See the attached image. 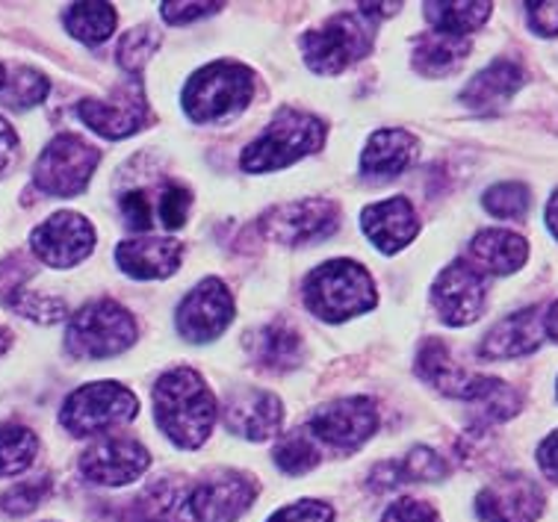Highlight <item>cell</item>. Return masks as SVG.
<instances>
[{"label":"cell","instance_id":"obj_5","mask_svg":"<svg viewBox=\"0 0 558 522\" xmlns=\"http://www.w3.org/2000/svg\"><path fill=\"white\" fill-rule=\"evenodd\" d=\"M136 342V321L122 304L101 299L74 313L65 331V345L74 357L101 361L122 354Z\"/></svg>","mask_w":558,"mask_h":522},{"label":"cell","instance_id":"obj_31","mask_svg":"<svg viewBox=\"0 0 558 522\" xmlns=\"http://www.w3.org/2000/svg\"><path fill=\"white\" fill-rule=\"evenodd\" d=\"M39 452V440L24 425H0V478L31 470Z\"/></svg>","mask_w":558,"mask_h":522},{"label":"cell","instance_id":"obj_12","mask_svg":"<svg viewBox=\"0 0 558 522\" xmlns=\"http://www.w3.org/2000/svg\"><path fill=\"white\" fill-rule=\"evenodd\" d=\"M31 248L51 269H72L95 248V228L81 213H57L31 233Z\"/></svg>","mask_w":558,"mask_h":522},{"label":"cell","instance_id":"obj_18","mask_svg":"<svg viewBox=\"0 0 558 522\" xmlns=\"http://www.w3.org/2000/svg\"><path fill=\"white\" fill-rule=\"evenodd\" d=\"M284 422V404L278 396L266 390H236L225 404V425L228 432L245 440L264 442L278 434Z\"/></svg>","mask_w":558,"mask_h":522},{"label":"cell","instance_id":"obj_38","mask_svg":"<svg viewBox=\"0 0 558 522\" xmlns=\"http://www.w3.org/2000/svg\"><path fill=\"white\" fill-rule=\"evenodd\" d=\"M190 190H183L181 183H172V186H166V192L160 195V204H157V213H160L162 228H181L183 221H186V213H190Z\"/></svg>","mask_w":558,"mask_h":522},{"label":"cell","instance_id":"obj_16","mask_svg":"<svg viewBox=\"0 0 558 522\" xmlns=\"http://www.w3.org/2000/svg\"><path fill=\"white\" fill-rule=\"evenodd\" d=\"M482 522H535L544 513V490L523 472H508L476 496Z\"/></svg>","mask_w":558,"mask_h":522},{"label":"cell","instance_id":"obj_14","mask_svg":"<svg viewBox=\"0 0 558 522\" xmlns=\"http://www.w3.org/2000/svg\"><path fill=\"white\" fill-rule=\"evenodd\" d=\"M257 496L252 475L234 470L214 472L190 490V511L195 522H236Z\"/></svg>","mask_w":558,"mask_h":522},{"label":"cell","instance_id":"obj_40","mask_svg":"<svg viewBox=\"0 0 558 522\" xmlns=\"http://www.w3.org/2000/svg\"><path fill=\"white\" fill-rule=\"evenodd\" d=\"M381 522H440V513L428 502L420 499H399L397 505H390Z\"/></svg>","mask_w":558,"mask_h":522},{"label":"cell","instance_id":"obj_27","mask_svg":"<svg viewBox=\"0 0 558 522\" xmlns=\"http://www.w3.org/2000/svg\"><path fill=\"white\" fill-rule=\"evenodd\" d=\"M133 505L143 522H195L190 511V490L174 482L157 478Z\"/></svg>","mask_w":558,"mask_h":522},{"label":"cell","instance_id":"obj_9","mask_svg":"<svg viewBox=\"0 0 558 522\" xmlns=\"http://www.w3.org/2000/svg\"><path fill=\"white\" fill-rule=\"evenodd\" d=\"M337 213L335 202L325 198H307V202H290L281 207H272L260 219V231L266 240L278 245H311L337 231Z\"/></svg>","mask_w":558,"mask_h":522},{"label":"cell","instance_id":"obj_41","mask_svg":"<svg viewBox=\"0 0 558 522\" xmlns=\"http://www.w3.org/2000/svg\"><path fill=\"white\" fill-rule=\"evenodd\" d=\"M526 19L532 33L538 36H558V0H544V3H526Z\"/></svg>","mask_w":558,"mask_h":522},{"label":"cell","instance_id":"obj_47","mask_svg":"<svg viewBox=\"0 0 558 522\" xmlns=\"http://www.w3.org/2000/svg\"><path fill=\"white\" fill-rule=\"evenodd\" d=\"M544 331H547L549 340L558 342V302L553 304L547 311V316H544Z\"/></svg>","mask_w":558,"mask_h":522},{"label":"cell","instance_id":"obj_3","mask_svg":"<svg viewBox=\"0 0 558 522\" xmlns=\"http://www.w3.org/2000/svg\"><path fill=\"white\" fill-rule=\"evenodd\" d=\"M254 98V74L240 62H214L183 86V110L198 124H219L240 116Z\"/></svg>","mask_w":558,"mask_h":522},{"label":"cell","instance_id":"obj_19","mask_svg":"<svg viewBox=\"0 0 558 522\" xmlns=\"http://www.w3.org/2000/svg\"><path fill=\"white\" fill-rule=\"evenodd\" d=\"M547 331H544V307H526L506 316L497 321L485 340L478 345V354L485 361H511V357H523V354L538 352Z\"/></svg>","mask_w":558,"mask_h":522},{"label":"cell","instance_id":"obj_2","mask_svg":"<svg viewBox=\"0 0 558 522\" xmlns=\"http://www.w3.org/2000/svg\"><path fill=\"white\" fill-rule=\"evenodd\" d=\"M378 302L373 275L352 260L323 263L307 275L305 304L307 311L325 321H345L352 316L373 311Z\"/></svg>","mask_w":558,"mask_h":522},{"label":"cell","instance_id":"obj_46","mask_svg":"<svg viewBox=\"0 0 558 522\" xmlns=\"http://www.w3.org/2000/svg\"><path fill=\"white\" fill-rule=\"evenodd\" d=\"M547 228L549 233L558 240V190L553 192V198H549L547 204Z\"/></svg>","mask_w":558,"mask_h":522},{"label":"cell","instance_id":"obj_48","mask_svg":"<svg viewBox=\"0 0 558 522\" xmlns=\"http://www.w3.org/2000/svg\"><path fill=\"white\" fill-rule=\"evenodd\" d=\"M7 349H10V331H7V328L0 325V354L7 352Z\"/></svg>","mask_w":558,"mask_h":522},{"label":"cell","instance_id":"obj_42","mask_svg":"<svg viewBox=\"0 0 558 522\" xmlns=\"http://www.w3.org/2000/svg\"><path fill=\"white\" fill-rule=\"evenodd\" d=\"M122 213L133 231H148L151 228V204H148L145 192H128L122 198Z\"/></svg>","mask_w":558,"mask_h":522},{"label":"cell","instance_id":"obj_13","mask_svg":"<svg viewBox=\"0 0 558 522\" xmlns=\"http://www.w3.org/2000/svg\"><path fill=\"white\" fill-rule=\"evenodd\" d=\"M234 319V299L219 278H204L178 307V331L190 342H210L228 331Z\"/></svg>","mask_w":558,"mask_h":522},{"label":"cell","instance_id":"obj_15","mask_svg":"<svg viewBox=\"0 0 558 522\" xmlns=\"http://www.w3.org/2000/svg\"><path fill=\"white\" fill-rule=\"evenodd\" d=\"M151 466V454L133 437H101L83 452L81 472L92 484L124 487Z\"/></svg>","mask_w":558,"mask_h":522},{"label":"cell","instance_id":"obj_32","mask_svg":"<svg viewBox=\"0 0 558 522\" xmlns=\"http://www.w3.org/2000/svg\"><path fill=\"white\" fill-rule=\"evenodd\" d=\"M275 463L287 472V475H302V472L314 470L319 463V449H316L314 437L307 428L284 434L278 446H275Z\"/></svg>","mask_w":558,"mask_h":522},{"label":"cell","instance_id":"obj_44","mask_svg":"<svg viewBox=\"0 0 558 522\" xmlns=\"http://www.w3.org/2000/svg\"><path fill=\"white\" fill-rule=\"evenodd\" d=\"M15 160H19V136L10 121L0 119V174H7Z\"/></svg>","mask_w":558,"mask_h":522},{"label":"cell","instance_id":"obj_26","mask_svg":"<svg viewBox=\"0 0 558 522\" xmlns=\"http://www.w3.org/2000/svg\"><path fill=\"white\" fill-rule=\"evenodd\" d=\"M245 345L260 369L290 372L302 363V333L284 319L264 325L245 340Z\"/></svg>","mask_w":558,"mask_h":522},{"label":"cell","instance_id":"obj_29","mask_svg":"<svg viewBox=\"0 0 558 522\" xmlns=\"http://www.w3.org/2000/svg\"><path fill=\"white\" fill-rule=\"evenodd\" d=\"M490 3H426V19L440 36L452 39H468L470 33H476L487 19H490Z\"/></svg>","mask_w":558,"mask_h":522},{"label":"cell","instance_id":"obj_4","mask_svg":"<svg viewBox=\"0 0 558 522\" xmlns=\"http://www.w3.org/2000/svg\"><path fill=\"white\" fill-rule=\"evenodd\" d=\"M325 124L314 116L299 110H281L264 131L260 139H254L243 151V169L252 174L284 169L293 166L307 154L323 148Z\"/></svg>","mask_w":558,"mask_h":522},{"label":"cell","instance_id":"obj_43","mask_svg":"<svg viewBox=\"0 0 558 522\" xmlns=\"http://www.w3.org/2000/svg\"><path fill=\"white\" fill-rule=\"evenodd\" d=\"M216 10H222V3H162L160 12L162 19L169 24H186V21L204 19V15H214Z\"/></svg>","mask_w":558,"mask_h":522},{"label":"cell","instance_id":"obj_25","mask_svg":"<svg viewBox=\"0 0 558 522\" xmlns=\"http://www.w3.org/2000/svg\"><path fill=\"white\" fill-rule=\"evenodd\" d=\"M416 154H420V142L414 133L399 128L376 131L361 154V171L366 178H393L414 162Z\"/></svg>","mask_w":558,"mask_h":522},{"label":"cell","instance_id":"obj_36","mask_svg":"<svg viewBox=\"0 0 558 522\" xmlns=\"http://www.w3.org/2000/svg\"><path fill=\"white\" fill-rule=\"evenodd\" d=\"M15 313L27 316L33 321H45V325H53V321L65 319L69 313V304L62 299H53V295H39V292H27V290H15L10 302H7Z\"/></svg>","mask_w":558,"mask_h":522},{"label":"cell","instance_id":"obj_30","mask_svg":"<svg viewBox=\"0 0 558 522\" xmlns=\"http://www.w3.org/2000/svg\"><path fill=\"white\" fill-rule=\"evenodd\" d=\"M65 31L86 45H101L116 31V7L110 3H74L62 15Z\"/></svg>","mask_w":558,"mask_h":522},{"label":"cell","instance_id":"obj_8","mask_svg":"<svg viewBox=\"0 0 558 522\" xmlns=\"http://www.w3.org/2000/svg\"><path fill=\"white\" fill-rule=\"evenodd\" d=\"M101 154L74 133H60L57 139L48 142V148L39 154L33 181L45 195L53 198H74L89 186L92 174L98 169Z\"/></svg>","mask_w":558,"mask_h":522},{"label":"cell","instance_id":"obj_45","mask_svg":"<svg viewBox=\"0 0 558 522\" xmlns=\"http://www.w3.org/2000/svg\"><path fill=\"white\" fill-rule=\"evenodd\" d=\"M538 463L549 482L558 484V432L549 434L547 440L538 446Z\"/></svg>","mask_w":558,"mask_h":522},{"label":"cell","instance_id":"obj_22","mask_svg":"<svg viewBox=\"0 0 558 522\" xmlns=\"http://www.w3.org/2000/svg\"><path fill=\"white\" fill-rule=\"evenodd\" d=\"M183 257V245L178 240H160V236H145V240H128L116 248V263L124 275L140 278V281H157L169 278L178 271Z\"/></svg>","mask_w":558,"mask_h":522},{"label":"cell","instance_id":"obj_23","mask_svg":"<svg viewBox=\"0 0 558 522\" xmlns=\"http://www.w3.org/2000/svg\"><path fill=\"white\" fill-rule=\"evenodd\" d=\"M526 83V74L518 62L497 60L482 69L461 92V104L473 112H494L514 98V92Z\"/></svg>","mask_w":558,"mask_h":522},{"label":"cell","instance_id":"obj_49","mask_svg":"<svg viewBox=\"0 0 558 522\" xmlns=\"http://www.w3.org/2000/svg\"><path fill=\"white\" fill-rule=\"evenodd\" d=\"M3 86H7V69L0 65V89H3Z\"/></svg>","mask_w":558,"mask_h":522},{"label":"cell","instance_id":"obj_21","mask_svg":"<svg viewBox=\"0 0 558 522\" xmlns=\"http://www.w3.org/2000/svg\"><path fill=\"white\" fill-rule=\"evenodd\" d=\"M361 228L373 240L378 252L397 254L399 248H405L408 242L420 233V221L408 198H387V202L369 204L361 213Z\"/></svg>","mask_w":558,"mask_h":522},{"label":"cell","instance_id":"obj_7","mask_svg":"<svg viewBox=\"0 0 558 522\" xmlns=\"http://www.w3.org/2000/svg\"><path fill=\"white\" fill-rule=\"evenodd\" d=\"M305 62L316 74H340L373 51V24L361 12L328 19L302 39Z\"/></svg>","mask_w":558,"mask_h":522},{"label":"cell","instance_id":"obj_20","mask_svg":"<svg viewBox=\"0 0 558 522\" xmlns=\"http://www.w3.org/2000/svg\"><path fill=\"white\" fill-rule=\"evenodd\" d=\"M416 375L426 384L437 387L447 396H456V399H464V402H476L482 390L487 387V375H473V372L461 369L452 357H449V349L440 340H426L420 345V354H416Z\"/></svg>","mask_w":558,"mask_h":522},{"label":"cell","instance_id":"obj_34","mask_svg":"<svg viewBox=\"0 0 558 522\" xmlns=\"http://www.w3.org/2000/svg\"><path fill=\"white\" fill-rule=\"evenodd\" d=\"M157 48H160V33L154 31V27H148V24L133 27V31L124 33L122 41H119V65H122L124 71L136 74V71H143L145 62L157 53Z\"/></svg>","mask_w":558,"mask_h":522},{"label":"cell","instance_id":"obj_39","mask_svg":"<svg viewBox=\"0 0 558 522\" xmlns=\"http://www.w3.org/2000/svg\"><path fill=\"white\" fill-rule=\"evenodd\" d=\"M335 520V511L325 502H316V499H305V502H293L275 511L269 517V522H331Z\"/></svg>","mask_w":558,"mask_h":522},{"label":"cell","instance_id":"obj_33","mask_svg":"<svg viewBox=\"0 0 558 522\" xmlns=\"http://www.w3.org/2000/svg\"><path fill=\"white\" fill-rule=\"evenodd\" d=\"M48 89L51 86H48V81L41 77L39 71L19 69L12 77H7L0 101L12 107V110H31V107H36V104L48 98Z\"/></svg>","mask_w":558,"mask_h":522},{"label":"cell","instance_id":"obj_24","mask_svg":"<svg viewBox=\"0 0 558 522\" xmlns=\"http://www.w3.org/2000/svg\"><path fill=\"white\" fill-rule=\"evenodd\" d=\"M468 263L482 275H514L529 257V242L511 231H482L470 242Z\"/></svg>","mask_w":558,"mask_h":522},{"label":"cell","instance_id":"obj_28","mask_svg":"<svg viewBox=\"0 0 558 522\" xmlns=\"http://www.w3.org/2000/svg\"><path fill=\"white\" fill-rule=\"evenodd\" d=\"M470 41L440 36V33H426L414 41V69L426 77H444L468 60Z\"/></svg>","mask_w":558,"mask_h":522},{"label":"cell","instance_id":"obj_11","mask_svg":"<svg viewBox=\"0 0 558 522\" xmlns=\"http://www.w3.org/2000/svg\"><path fill=\"white\" fill-rule=\"evenodd\" d=\"M485 295L487 278L468 260L449 263L432 287V304L437 316L452 328H464L470 321H476L485 311Z\"/></svg>","mask_w":558,"mask_h":522},{"label":"cell","instance_id":"obj_10","mask_svg":"<svg viewBox=\"0 0 558 522\" xmlns=\"http://www.w3.org/2000/svg\"><path fill=\"white\" fill-rule=\"evenodd\" d=\"M378 428V411L373 399L366 396H349L337 399L314 413V420L307 425V432L316 440H323L331 449L352 452L357 446H364Z\"/></svg>","mask_w":558,"mask_h":522},{"label":"cell","instance_id":"obj_35","mask_svg":"<svg viewBox=\"0 0 558 522\" xmlns=\"http://www.w3.org/2000/svg\"><path fill=\"white\" fill-rule=\"evenodd\" d=\"M482 204L497 219H523L529 210V190L523 183H497L485 192Z\"/></svg>","mask_w":558,"mask_h":522},{"label":"cell","instance_id":"obj_37","mask_svg":"<svg viewBox=\"0 0 558 522\" xmlns=\"http://www.w3.org/2000/svg\"><path fill=\"white\" fill-rule=\"evenodd\" d=\"M51 490L48 478H31V482L12 484L10 490L0 496V508L10 513V517H24L39 508V502Z\"/></svg>","mask_w":558,"mask_h":522},{"label":"cell","instance_id":"obj_17","mask_svg":"<svg viewBox=\"0 0 558 522\" xmlns=\"http://www.w3.org/2000/svg\"><path fill=\"white\" fill-rule=\"evenodd\" d=\"M77 112L104 139H124L143 128L148 119V104H145L140 81H131L112 89L110 98H104V101H83Z\"/></svg>","mask_w":558,"mask_h":522},{"label":"cell","instance_id":"obj_6","mask_svg":"<svg viewBox=\"0 0 558 522\" xmlns=\"http://www.w3.org/2000/svg\"><path fill=\"white\" fill-rule=\"evenodd\" d=\"M140 413V399L128 387L112 381H98L77 387L65 399L60 413L62 428L74 437L107 434L116 425L131 422Z\"/></svg>","mask_w":558,"mask_h":522},{"label":"cell","instance_id":"obj_1","mask_svg":"<svg viewBox=\"0 0 558 522\" xmlns=\"http://www.w3.org/2000/svg\"><path fill=\"white\" fill-rule=\"evenodd\" d=\"M154 411L162 434L181 446V449H198L216 422V399L207 390V384L195 369L181 366L162 375L154 387Z\"/></svg>","mask_w":558,"mask_h":522}]
</instances>
